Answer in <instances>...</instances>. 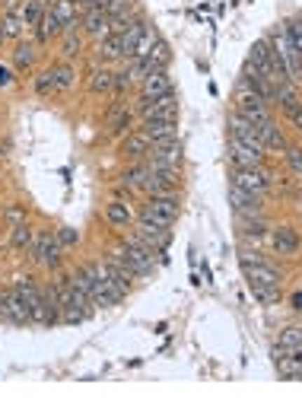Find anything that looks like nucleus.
Listing matches in <instances>:
<instances>
[{"mask_svg":"<svg viewBox=\"0 0 302 420\" xmlns=\"http://www.w3.org/2000/svg\"><path fill=\"white\" fill-rule=\"evenodd\" d=\"M242 242L245 245H261L264 236H268V226H264V217H252V220H242V229H239Z\"/></svg>","mask_w":302,"mask_h":420,"instance_id":"nucleus-24","label":"nucleus"},{"mask_svg":"<svg viewBox=\"0 0 302 420\" xmlns=\"http://www.w3.org/2000/svg\"><path fill=\"white\" fill-rule=\"evenodd\" d=\"M169 90H172L169 67H156L140 80V96H146V99H156V96H163V93H169Z\"/></svg>","mask_w":302,"mask_h":420,"instance_id":"nucleus-15","label":"nucleus"},{"mask_svg":"<svg viewBox=\"0 0 302 420\" xmlns=\"http://www.w3.org/2000/svg\"><path fill=\"white\" fill-rule=\"evenodd\" d=\"M80 22H83V32L86 35L105 39V35H109V26H111V16H109V10H102V7H86Z\"/></svg>","mask_w":302,"mask_h":420,"instance_id":"nucleus-13","label":"nucleus"},{"mask_svg":"<svg viewBox=\"0 0 302 420\" xmlns=\"http://www.w3.org/2000/svg\"><path fill=\"white\" fill-rule=\"evenodd\" d=\"M76 4H86V0H76Z\"/></svg>","mask_w":302,"mask_h":420,"instance_id":"nucleus-48","label":"nucleus"},{"mask_svg":"<svg viewBox=\"0 0 302 420\" xmlns=\"http://www.w3.org/2000/svg\"><path fill=\"white\" fill-rule=\"evenodd\" d=\"M270 48H274V55H277V61L283 64V70H287V76L293 83H302V51L293 45V39H289V32H287V26H277L274 32H270Z\"/></svg>","mask_w":302,"mask_h":420,"instance_id":"nucleus-3","label":"nucleus"},{"mask_svg":"<svg viewBox=\"0 0 302 420\" xmlns=\"http://www.w3.org/2000/svg\"><path fill=\"white\" fill-rule=\"evenodd\" d=\"M258 134H261L264 150H287V137L280 134V128H277L274 118H268V121L258 124Z\"/></svg>","mask_w":302,"mask_h":420,"instance_id":"nucleus-23","label":"nucleus"},{"mask_svg":"<svg viewBox=\"0 0 302 420\" xmlns=\"http://www.w3.org/2000/svg\"><path fill=\"white\" fill-rule=\"evenodd\" d=\"M277 372L283 379H302V353H277Z\"/></svg>","mask_w":302,"mask_h":420,"instance_id":"nucleus-27","label":"nucleus"},{"mask_svg":"<svg viewBox=\"0 0 302 420\" xmlns=\"http://www.w3.org/2000/svg\"><path fill=\"white\" fill-rule=\"evenodd\" d=\"M274 353H302V328L299 325L280 331V341H277Z\"/></svg>","mask_w":302,"mask_h":420,"instance_id":"nucleus-26","label":"nucleus"},{"mask_svg":"<svg viewBox=\"0 0 302 420\" xmlns=\"http://www.w3.org/2000/svg\"><path fill=\"white\" fill-rule=\"evenodd\" d=\"M146 57L153 61V67H169V57H172V55H169V45H165L163 39H159L156 45H153V51H150Z\"/></svg>","mask_w":302,"mask_h":420,"instance_id":"nucleus-36","label":"nucleus"},{"mask_svg":"<svg viewBox=\"0 0 302 420\" xmlns=\"http://www.w3.org/2000/svg\"><path fill=\"white\" fill-rule=\"evenodd\" d=\"M35 93H39V96H51V93H57L55 67H48V70H41V74L35 76Z\"/></svg>","mask_w":302,"mask_h":420,"instance_id":"nucleus-34","label":"nucleus"},{"mask_svg":"<svg viewBox=\"0 0 302 420\" xmlns=\"http://www.w3.org/2000/svg\"><path fill=\"white\" fill-rule=\"evenodd\" d=\"M64 57H76L83 51V41H80V35H76V22H70V26H64Z\"/></svg>","mask_w":302,"mask_h":420,"instance_id":"nucleus-33","label":"nucleus"},{"mask_svg":"<svg viewBox=\"0 0 302 420\" xmlns=\"http://www.w3.org/2000/svg\"><path fill=\"white\" fill-rule=\"evenodd\" d=\"M226 156L233 159L235 169H252V165H264V153L252 150V147L239 144V140H233V137H229V144H226Z\"/></svg>","mask_w":302,"mask_h":420,"instance_id":"nucleus-14","label":"nucleus"},{"mask_svg":"<svg viewBox=\"0 0 302 420\" xmlns=\"http://www.w3.org/2000/svg\"><path fill=\"white\" fill-rule=\"evenodd\" d=\"M61 32H64L61 20H57V16L51 13L48 7H45V16H41V22L35 26V41H39V45H45V41H51L55 35H61Z\"/></svg>","mask_w":302,"mask_h":420,"instance_id":"nucleus-25","label":"nucleus"},{"mask_svg":"<svg viewBox=\"0 0 302 420\" xmlns=\"http://www.w3.org/2000/svg\"><path fill=\"white\" fill-rule=\"evenodd\" d=\"M105 220H109L111 229H131L134 223V214H131V207H128V201L115 198L109 207H105Z\"/></svg>","mask_w":302,"mask_h":420,"instance_id":"nucleus-18","label":"nucleus"},{"mask_svg":"<svg viewBox=\"0 0 302 420\" xmlns=\"http://www.w3.org/2000/svg\"><path fill=\"white\" fill-rule=\"evenodd\" d=\"M74 277L80 280V287L86 290V297L92 299V306H102V309H109V306L121 303L118 290L111 287V280H109L105 262H90V264H83V268L76 271Z\"/></svg>","mask_w":302,"mask_h":420,"instance_id":"nucleus-2","label":"nucleus"},{"mask_svg":"<svg viewBox=\"0 0 302 420\" xmlns=\"http://www.w3.org/2000/svg\"><path fill=\"white\" fill-rule=\"evenodd\" d=\"M55 236H57V242H61V248L76 245V242H80V236H76V229H70V226H61Z\"/></svg>","mask_w":302,"mask_h":420,"instance_id":"nucleus-40","label":"nucleus"},{"mask_svg":"<svg viewBox=\"0 0 302 420\" xmlns=\"http://www.w3.org/2000/svg\"><path fill=\"white\" fill-rule=\"evenodd\" d=\"M229 137L239 140V144H245V147H252V150H258V153H268L264 150V144H261V134H258V124L248 121V118L239 115V111L229 115Z\"/></svg>","mask_w":302,"mask_h":420,"instance_id":"nucleus-6","label":"nucleus"},{"mask_svg":"<svg viewBox=\"0 0 302 420\" xmlns=\"http://www.w3.org/2000/svg\"><path fill=\"white\" fill-rule=\"evenodd\" d=\"M289 306H293L296 312H302V290H296L293 297H289Z\"/></svg>","mask_w":302,"mask_h":420,"instance_id":"nucleus-44","label":"nucleus"},{"mask_svg":"<svg viewBox=\"0 0 302 420\" xmlns=\"http://www.w3.org/2000/svg\"><path fill=\"white\" fill-rule=\"evenodd\" d=\"M235 111H239V115H245L248 121H254V124H261V121H268V118H270L268 102H264L258 93L248 90V86H242L239 96H235Z\"/></svg>","mask_w":302,"mask_h":420,"instance_id":"nucleus-9","label":"nucleus"},{"mask_svg":"<svg viewBox=\"0 0 302 420\" xmlns=\"http://www.w3.org/2000/svg\"><path fill=\"white\" fill-rule=\"evenodd\" d=\"M229 204H233V210H235V217H239V220H252V217H264L261 194H252V191H242V188L229 185Z\"/></svg>","mask_w":302,"mask_h":420,"instance_id":"nucleus-8","label":"nucleus"},{"mask_svg":"<svg viewBox=\"0 0 302 420\" xmlns=\"http://www.w3.org/2000/svg\"><path fill=\"white\" fill-rule=\"evenodd\" d=\"M287 118H289V121H293V128H296V131L302 134V105H296V109H289V111H287Z\"/></svg>","mask_w":302,"mask_h":420,"instance_id":"nucleus-42","label":"nucleus"},{"mask_svg":"<svg viewBox=\"0 0 302 420\" xmlns=\"http://www.w3.org/2000/svg\"><path fill=\"white\" fill-rule=\"evenodd\" d=\"M137 131H144L153 140H165V137H179V118H144Z\"/></svg>","mask_w":302,"mask_h":420,"instance_id":"nucleus-11","label":"nucleus"},{"mask_svg":"<svg viewBox=\"0 0 302 420\" xmlns=\"http://www.w3.org/2000/svg\"><path fill=\"white\" fill-rule=\"evenodd\" d=\"M121 153H124V156H131V159H144L146 153H150V137H146L144 131L124 134V140H121Z\"/></svg>","mask_w":302,"mask_h":420,"instance_id":"nucleus-22","label":"nucleus"},{"mask_svg":"<svg viewBox=\"0 0 302 420\" xmlns=\"http://www.w3.org/2000/svg\"><path fill=\"white\" fill-rule=\"evenodd\" d=\"M55 80H57V93H67L70 86L76 83V67L70 61L55 64Z\"/></svg>","mask_w":302,"mask_h":420,"instance_id":"nucleus-31","label":"nucleus"},{"mask_svg":"<svg viewBox=\"0 0 302 420\" xmlns=\"http://www.w3.org/2000/svg\"><path fill=\"white\" fill-rule=\"evenodd\" d=\"M7 159V144H0V163Z\"/></svg>","mask_w":302,"mask_h":420,"instance_id":"nucleus-46","label":"nucleus"},{"mask_svg":"<svg viewBox=\"0 0 302 420\" xmlns=\"http://www.w3.org/2000/svg\"><path fill=\"white\" fill-rule=\"evenodd\" d=\"M146 159L156 165H179L181 163V140L179 137H165V140H153Z\"/></svg>","mask_w":302,"mask_h":420,"instance_id":"nucleus-10","label":"nucleus"},{"mask_svg":"<svg viewBox=\"0 0 302 420\" xmlns=\"http://www.w3.org/2000/svg\"><path fill=\"white\" fill-rule=\"evenodd\" d=\"M55 293H57V303H61V322H67V325H76V322H83V318H90V312L96 309L74 274L57 277Z\"/></svg>","mask_w":302,"mask_h":420,"instance_id":"nucleus-1","label":"nucleus"},{"mask_svg":"<svg viewBox=\"0 0 302 420\" xmlns=\"http://www.w3.org/2000/svg\"><path fill=\"white\" fill-rule=\"evenodd\" d=\"M233 185L242 188V191L252 194H268L270 191V175L264 172V165H252V169H235L233 172Z\"/></svg>","mask_w":302,"mask_h":420,"instance_id":"nucleus-7","label":"nucleus"},{"mask_svg":"<svg viewBox=\"0 0 302 420\" xmlns=\"http://www.w3.org/2000/svg\"><path fill=\"white\" fill-rule=\"evenodd\" d=\"M90 90L96 96H105V93H115V74L109 67H96L90 74Z\"/></svg>","mask_w":302,"mask_h":420,"instance_id":"nucleus-28","label":"nucleus"},{"mask_svg":"<svg viewBox=\"0 0 302 420\" xmlns=\"http://www.w3.org/2000/svg\"><path fill=\"white\" fill-rule=\"evenodd\" d=\"M32 239H35V233L26 226V223L10 229V245H13L16 252H29V248H32Z\"/></svg>","mask_w":302,"mask_h":420,"instance_id":"nucleus-32","label":"nucleus"},{"mask_svg":"<svg viewBox=\"0 0 302 420\" xmlns=\"http://www.w3.org/2000/svg\"><path fill=\"white\" fill-rule=\"evenodd\" d=\"M109 4H111V0H86V4H83V7H109Z\"/></svg>","mask_w":302,"mask_h":420,"instance_id":"nucleus-45","label":"nucleus"},{"mask_svg":"<svg viewBox=\"0 0 302 420\" xmlns=\"http://www.w3.org/2000/svg\"><path fill=\"white\" fill-rule=\"evenodd\" d=\"M270 248H274L277 255H296L299 252V236H296L293 226H274L270 229Z\"/></svg>","mask_w":302,"mask_h":420,"instance_id":"nucleus-16","label":"nucleus"},{"mask_svg":"<svg viewBox=\"0 0 302 420\" xmlns=\"http://www.w3.org/2000/svg\"><path fill=\"white\" fill-rule=\"evenodd\" d=\"M137 111L144 118H179V96H175V90L163 93V96H156V99L140 96Z\"/></svg>","mask_w":302,"mask_h":420,"instance_id":"nucleus-5","label":"nucleus"},{"mask_svg":"<svg viewBox=\"0 0 302 420\" xmlns=\"http://www.w3.org/2000/svg\"><path fill=\"white\" fill-rule=\"evenodd\" d=\"M4 39H7V35H4V26H0V41H4Z\"/></svg>","mask_w":302,"mask_h":420,"instance_id":"nucleus-47","label":"nucleus"},{"mask_svg":"<svg viewBox=\"0 0 302 420\" xmlns=\"http://www.w3.org/2000/svg\"><path fill=\"white\" fill-rule=\"evenodd\" d=\"M287 165L289 172L302 179V147H287Z\"/></svg>","mask_w":302,"mask_h":420,"instance_id":"nucleus-38","label":"nucleus"},{"mask_svg":"<svg viewBox=\"0 0 302 420\" xmlns=\"http://www.w3.org/2000/svg\"><path fill=\"white\" fill-rule=\"evenodd\" d=\"M153 165V175L146 182V191L150 194H163V191H172V188L179 185V165Z\"/></svg>","mask_w":302,"mask_h":420,"instance_id":"nucleus-12","label":"nucleus"},{"mask_svg":"<svg viewBox=\"0 0 302 420\" xmlns=\"http://www.w3.org/2000/svg\"><path fill=\"white\" fill-rule=\"evenodd\" d=\"M32 61H35V45L32 41H20L13 51V64L20 70H26V67H32Z\"/></svg>","mask_w":302,"mask_h":420,"instance_id":"nucleus-35","label":"nucleus"},{"mask_svg":"<svg viewBox=\"0 0 302 420\" xmlns=\"http://www.w3.org/2000/svg\"><path fill=\"white\" fill-rule=\"evenodd\" d=\"M150 175H153L150 159H134V165L121 175V182H124V185H131L134 191H146V182H150Z\"/></svg>","mask_w":302,"mask_h":420,"instance_id":"nucleus-19","label":"nucleus"},{"mask_svg":"<svg viewBox=\"0 0 302 420\" xmlns=\"http://www.w3.org/2000/svg\"><path fill=\"white\" fill-rule=\"evenodd\" d=\"M29 255H32V262L41 264V268H57V264H61V242H57L55 233H39L32 239Z\"/></svg>","mask_w":302,"mask_h":420,"instance_id":"nucleus-4","label":"nucleus"},{"mask_svg":"<svg viewBox=\"0 0 302 420\" xmlns=\"http://www.w3.org/2000/svg\"><path fill=\"white\" fill-rule=\"evenodd\" d=\"M48 10L61 20V26H70V22H76V16H80V4H76V0H51Z\"/></svg>","mask_w":302,"mask_h":420,"instance_id":"nucleus-29","label":"nucleus"},{"mask_svg":"<svg viewBox=\"0 0 302 420\" xmlns=\"http://www.w3.org/2000/svg\"><path fill=\"white\" fill-rule=\"evenodd\" d=\"M10 83H13V70L0 67V90H4V86H10Z\"/></svg>","mask_w":302,"mask_h":420,"instance_id":"nucleus-43","label":"nucleus"},{"mask_svg":"<svg viewBox=\"0 0 302 420\" xmlns=\"http://www.w3.org/2000/svg\"><path fill=\"white\" fill-rule=\"evenodd\" d=\"M4 223H7L10 229L20 226V223H26V210H22V204H10L7 210H4Z\"/></svg>","mask_w":302,"mask_h":420,"instance_id":"nucleus-37","label":"nucleus"},{"mask_svg":"<svg viewBox=\"0 0 302 420\" xmlns=\"http://www.w3.org/2000/svg\"><path fill=\"white\" fill-rule=\"evenodd\" d=\"M287 32H289V39H293V45L302 51V13L299 16H293V20L287 22Z\"/></svg>","mask_w":302,"mask_h":420,"instance_id":"nucleus-39","label":"nucleus"},{"mask_svg":"<svg viewBox=\"0 0 302 420\" xmlns=\"http://www.w3.org/2000/svg\"><path fill=\"white\" fill-rule=\"evenodd\" d=\"M131 124H134V111L124 109V105H115L109 111V137H124L131 134Z\"/></svg>","mask_w":302,"mask_h":420,"instance_id":"nucleus-20","label":"nucleus"},{"mask_svg":"<svg viewBox=\"0 0 302 420\" xmlns=\"http://www.w3.org/2000/svg\"><path fill=\"white\" fill-rule=\"evenodd\" d=\"M131 86H134V80H131V76H128V70H118V74H115V93H128V90H131Z\"/></svg>","mask_w":302,"mask_h":420,"instance_id":"nucleus-41","label":"nucleus"},{"mask_svg":"<svg viewBox=\"0 0 302 420\" xmlns=\"http://www.w3.org/2000/svg\"><path fill=\"white\" fill-rule=\"evenodd\" d=\"M248 290H252V297L258 299V303H277L280 299V287H270V283H258V280H245Z\"/></svg>","mask_w":302,"mask_h":420,"instance_id":"nucleus-30","label":"nucleus"},{"mask_svg":"<svg viewBox=\"0 0 302 420\" xmlns=\"http://www.w3.org/2000/svg\"><path fill=\"white\" fill-rule=\"evenodd\" d=\"M146 210H156V214L165 217V220H175V217H179V194L175 191L153 194L150 204H146Z\"/></svg>","mask_w":302,"mask_h":420,"instance_id":"nucleus-21","label":"nucleus"},{"mask_svg":"<svg viewBox=\"0 0 302 420\" xmlns=\"http://www.w3.org/2000/svg\"><path fill=\"white\" fill-rule=\"evenodd\" d=\"M242 86H248L252 93H258V96H261L264 102H274L277 86H274V83H270L264 74H258L254 67H248V64H245V76H242Z\"/></svg>","mask_w":302,"mask_h":420,"instance_id":"nucleus-17","label":"nucleus"}]
</instances>
